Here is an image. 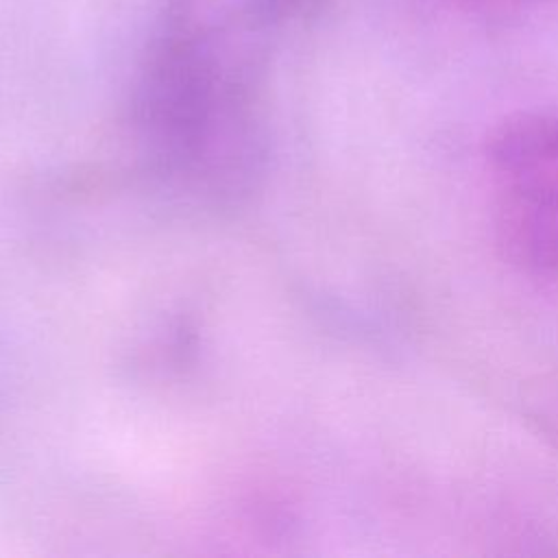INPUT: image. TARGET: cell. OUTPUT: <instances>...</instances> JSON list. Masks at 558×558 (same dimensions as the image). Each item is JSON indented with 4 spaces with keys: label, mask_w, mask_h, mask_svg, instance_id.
Listing matches in <instances>:
<instances>
[{
    "label": "cell",
    "mask_w": 558,
    "mask_h": 558,
    "mask_svg": "<svg viewBox=\"0 0 558 558\" xmlns=\"http://www.w3.org/2000/svg\"><path fill=\"white\" fill-rule=\"evenodd\" d=\"M495 233L521 270L558 279V109L521 111L486 142Z\"/></svg>",
    "instance_id": "obj_1"
}]
</instances>
